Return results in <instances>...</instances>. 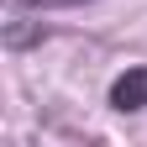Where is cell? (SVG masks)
I'll return each instance as SVG.
<instances>
[{
  "mask_svg": "<svg viewBox=\"0 0 147 147\" xmlns=\"http://www.w3.org/2000/svg\"><path fill=\"white\" fill-rule=\"evenodd\" d=\"M110 105L126 110V116H131V110H142V105H147V68H126L121 79L110 84Z\"/></svg>",
  "mask_w": 147,
  "mask_h": 147,
  "instance_id": "6da1fadb",
  "label": "cell"
},
{
  "mask_svg": "<svg viewBox=\"0 0 147 147\" xmlns=\"http://www.w3.org/2000/svg\"><path fill=\"white\" fill-rule=\"evenodd\" d=\"M37 37H42V21L26 26L21 16H16V21H5V47H26V42H37Z\"/></svg>",
  "mask_w": 147,
  "mask_h": 147,
  "instance_id": "7a4b0ae2",
  "label": "cell"
},
{
  "mask_svg": "<svg viewBox=\"0 0 147 147\" xmlns=\"http://www.w3.org/2000/svg\"><path fill=\"white\" fill-rule=\"evenodd\" d=\"M21 11H58V5H84V0H16Z\"/></svg>",
  "mask_w": 147,
  "mask_h": 147,
  "instance_id": "3957f363",
  "label": "cell"
}]
</instances>
